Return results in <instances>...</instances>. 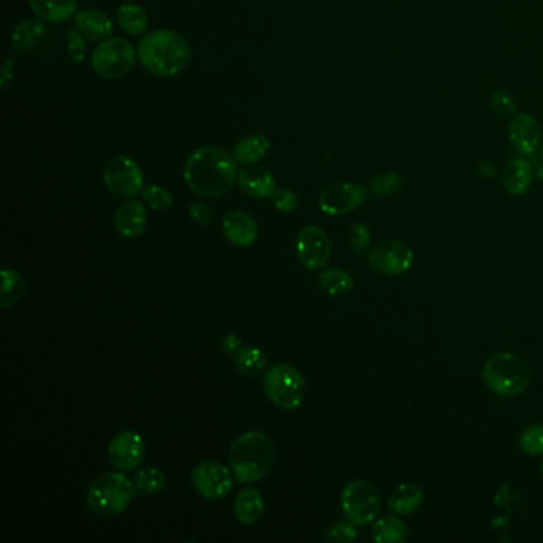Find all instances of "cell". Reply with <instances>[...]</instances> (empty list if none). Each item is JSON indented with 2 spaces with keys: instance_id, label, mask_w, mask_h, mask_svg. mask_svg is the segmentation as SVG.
<instances>
[{
  "instance_id": "obj_21",
  "label": "cell",
  "mask_w": 543,
  "mask_h": 543,
  "mask_svg": "<svg viewBox=\"0 0 543 543\" xmlns=\"http://www.w3.org/2000/svg\"><path fill=\"white\" fill-rule=\"evenodd\" d=\"M75 26L88 41H106L114 31L112 20L99 10H87L75 16Z\"/></svg>"
},
{
  "instance_id": "obj_4",
  "label": "cell",
  "mask_w": 543,
  "mask_h": 543,
  "mask_svg": "<svg viewBox=\"0 0 543 543\" xmlns=\"http://www.w3.org/2000/svg\"><path fill=\"white\" fill-rule=\"evenodd\" d=\"M484 386L499 397H517L529 388L530 369L515 352H497L480 373Z\"/></svg>"
},
{
  "instance_id": "obj_31",
  "label": "cell",
  "mask_w": 543,
  "mask_h": 543,
  "mask_svg": "<svg viewBox=\"0 0 543 543\" xmlns=\"http://www.w3.org/2000/svg\"><path fill=\"white\" fill-rule=\"evenodd\" d=\"M133 482L137 488V492H142V494H158L166 488L164 472L154 465H147V467H141L137 470Z\"/></svg>"
},
{
  "instance_id": "obj_7",
  "label": "cell",
  "mask_w": 543,
  "mask_h": 543,
  "mask_svg": "<svg viewBox=\"0 0 543 543\" xmlns=\"http://www.w3.org/2000/svg\"><path fill=\"white\" fill-rule=\"evenodd\" d=\"M135 64V47L120 37L102 42L91 56L94 72L108 80H117L125 77L127 72L133 70Z\"/></svg>"
},
{
  "instance_id": "obj_38",
  "label": "cell",
  "mask_w": 543,
  "mask_h": 543,
  "mask_svg": "<svg viewBox=\"0 0 543 543\" xmlns=\"http://www.w3.org/2000/svg\"><path fill=\"white\" fill-rule=\"evenodd\" d=\"M271 200H273L275 208L277 209L279 212H284V214H292V212H295L298 204H300V200H298L295 192L290 190V188H276V192L273 193V196H271Z\"/></svg>"
},
{
  "instance_id": "obj_28",
  "label": "cell",
  "mask_w": 543,
  "mask_h": 543,
  "mask_svg": "<svg viewBox=\"0 0 543 543\" xmlns=\"http://www.w3.org/2000/svg\"><path fill=\"white\" fill-rule=\"evenodd\" d=\"M47 33V27L39 20L21 21L16 26L12 39V47L14 51H26L31 48L37 47L41 43L43 35Z\"/></svg>"
},
{
  "instance_id": "obj_40",
  "label": "cell",
  "mask_w": 543,
  "mask_h": 543,
  "mask_svg": "<svg viewBox=\"0 0 543 543\" xmlns=\"http://www.w3.org/2000/svg\"><path fill=\"white\" fill-rule=\"evenodd\" d=\"M188 214L201 227H208L209 223H211V219H212L211 209L206 204H202V202H193L190 206V209H188Z\"/></svg>"
},
{
  "instance_id": "obj_11",
  "label": "cell",
  "mask_w": 543,
  "mask_h": 543,
  "mask_svg": "<svg viewBox=\"0 0 543 543\" xmlns=\"http://www.w3.org/2000/svg\"><path fill=\"white\" fill-rule=\"evenodd\" d=\"M367 188L360 183L342 182L325 188L319 196V208L323 214L338 215L351 214L352 211L360 208L367 201Z\"/></svg>"
},
{
  "instance_id": "obj_6",
  "label": "cell",
  "mask_w": 543,
  "mask_h": 543,
  "mask_svg": "<svg viewBox=\"0 0 543 543\" xmlns=\"http://www.w3.org/2000/svg\"><path fill=\"white\" fill-rule=\"evenodd\" d=\"M263 390L269 402L281 409H296L306 396L302 371L290 363H276L263 373Z\"/></svg>"
},
{
  "instance_id": "obj_22",
  "label": "cell",
  "mask_w": 543,
  "mask_h": 543,
  "mask_svg": "<svg viewBox=\"0 0 543 543\" xmlns=\"http://www.w3.org/2000/svg\"><path fill=\"white\" fill-rule=\"evenodd\" d=\"M424 492L419 486L413 483L398 484L390 492L389 509L397 515H411L423 505Z\"/></svg>"
},
{
  "instance_id": "obj_34",
  "label": "cell",
  "mask_w": 543,
  "mask_h": 543,
  "mask_svg": "<svg viewBox=\"0 0 543 543\" xmlns=\"http://www.w3.org/2000/svg\"><path fill=\"white\" fill-rule=\"evenodd\" d=\"M144 202L154 211H166L173 206L174 196L162 185H148L141 192Z\"/></svg>"
},
{
  "instance_id": "obj_42",
  "label": "cell",
  "mask_w": 543,
  "mask_h": 543,
  "mask_svg": "<svg viewBox=\"0 0 543 543\" xmlns=\"http://www.w3.org/2000/svg\"><path fill=\"white\" fill-rule=\"evenodd\" d=\"M14 56H8L5 62H4V68H2V79H0V87H2V89H5L8 87V83L14 79Z\"/></svg>"
},
{
  "instance_id": "obj_14",
  "label": "cell",
  "mask_w": 543,
  "mask_h": 543,
  "mask_svg": "<svg viewBox=\"0 0 543 543\" xmlns=\"http://www.w3.org/2000/svg\"><path fill=\"white\" fill-rule=\"evenodd\" d=\"M108 461L115 469L131 472L141 465L145 457V443L135 430H123L108 443Z\"/></svg>"
},
{
  "instance_id": "obj_30",
  "label": "cell",
  "mask_w": 543,
  "mask_h": 543,
  "mask_svg": "<svg viewBox=\"0 0 543 543\" xmlns=\"http://www.w3.org/2000/svg\"><path fill=\"white\" fill-rule=\"evenodd\" d=\"M317 284L327 295L332 296L346 295L354 289L352 276L349 275L348 271L340 268L323 271L317 277Z\"/></svg>"
},
{
  "instance_id": "obj_27",
  "label": "cell",
  "mask_w": 543,
  "mask_h": 543,
  "mask_svg": "<svg viewBox=\"0 0 543 543\" xmlns=\"http://www.w3.org/2000/svg\"><path fill=\"white\" fill-rule=\"evenodd\" d=\"M2 290H0V306L12 308L26 295V279L20 271L5 268L2 271Z\"/></svg>"
},
{
  "instance_id": "obj_32",
  "label": "cell",
  "mask_w": 543,
  "mask_h": 543,
  "mask_svg": "<svg viewBox=\"0 0 543 543\" xmlns=\"http://www.w3.org/2000/svg\"><path fill=\"white\" fill-rule=\"evenodd\" d=\"M403 188L402 175L397 173H386V174L378 175L371 183H370V193H373L379 198H389L400 192Z\"/></svg>"
},
{
  "instance_id": "obj_23",
  "label": "cell",
  "mask_w": 543,
  "mask_h": 543,
  "mask_svg": "<svg viewBox=\"0 0 543 543\" xmlns=\"http://www.w3.org/2000/svg\"><path fill=\"white\" fill-rule=\"evenodd\" d=\"M269 141L267 136L262 133H252V135L244 136L241 141L238 142L233 150V156L239 164H257L268 154Z\"/></svg>"
},
{
  "instance_id": "obj_9",
  "label": "cell",
  "mask_w": 543,
  "mask_h": 543,
  "mask_svg": "<svg viewBox=\"0 0 543 543\" xmlns=\"http://www.w3.org/2000/svg\"><path fill=\"white\" fill-rule=\"evenodd\" d=\"M104 183L117 198H133L144 190V174L137 162L120 154L115 156L104 169Z\"/></svg>"
},
{
  "instance_id": "obj_2",
  "label": "cell",
  "mask_w": 543,
  "mask_h": 543,
  "mask_svg": "<svg viewBox=\"0 0 543 543\" xmlns=\"http://www.w3.org/2000/svg\"><path fill=\"white\" fill-rule=\"evenodd\" d=\"M137 56L142 68L154 77H173L187 68L192 60V48L183 35L156 29L142 37Z\"/></svg>"
},
{
  "instance_id": "obj_24",
  "label": "cell",
  "mask_w": 543,
  "mask_h": 543,
  "mask_svg": "<svg viewBox=\"0 0 543 543\" xmlns=\"http://www.w3.org/2000/svg\"><path fill=\"white\" fill-rule=\"evenodd\" d=\"M29 5L41 20L50 23L68 21L77 12V0H29Z\"/></svg>"
},
{
  "instance_id": "obj_8",
  "label": "cell",
  "mask_w": 543,
  "mask_h": 543,
  "mask_svg": "<svg viewBox=\"0 0 543 543\" xmlns=\"http://www.w3.org/2000/svg\"><path fill=\"white\" fill-rule=\"evenodd\" d=\"M379 494L373 484L365 480H354L344 486L342 509L346 520L356 526L373 523L379 513Z\"/></svg>"
},
{
  "instance_id": "obj_35",
  "label": "cell",
  "mask_w": 543,
  "mask_h": 543,
  "mask_svg": "<svg viewBox=\"0 0 543 543\" xmlns=\"http://www.w3.org/2000/svg\"><path fill=\"white\" fill-rule=\"evenodd\" d=\"M491 106L502 117H513L518 110L517 98L509 89H497L491 94Z\"/></svg>"
},
{
  "instance_id": "obj_1",
  "label": "cell",
  "mask_w": 543,
  "mask_h": 543,
  "mask_svg": "<svg viewBox=\"0 0 543 543\" xmlns=\"http://www.w3.org/2000/svg\"><path fill=\"white\" fill-rule=\"evenodd\" d=\"M233 154L217 145L198 148L188 156L183 179L188 188L204 198H220L229 193L238 179Z\"/></svg>"
},
{
  "instance_id": "obj_16",
  "label": "cell",
  "mask_w": 543,
  "mask_h": 543,
  "mask_svg": "<svg viewBox=\"0 0 543 543\" xmlns=\"http://www.w3.org/2000/svg\"><path fill=\"white\" fill-rule=\"evenodd\" d=\"M223 235L236 248H248L252 246L258 238V225L254 217L242 212V211H231L225 214L221 220Z\"/></svg>"
},
{
  "instance_id": "obj_37",
  "label": "cell",
  "mask_w": 543,
  "mask_h": 543,
  "mask_svg": "<svg viewBox=\"0 0 543 543\" xmlns=\"http://www.w3.org/2000/svg\"><path fill=\"white\" fill-rule=\"evenodd\" d=\"M349 242L357 254L367 252L371 244V229H369V225L363 221H356L349 233Z\"/></svg>"
},
{
  "instance_id": "obj_17",
  "label": "cell",
  "mask_w": 543,
  "mask_h": 543,
  "mask_svg": "<svg viewBox=\"0 0 543 543\" xmlns=\"http://www.w3.org/2000/svg\"><path fill=\"white\" fill-rule=\"evenodd\" d=\"M114 227L121 238L135 239L141 236L147 227V211L144 202L131 200L121 204L114 215Z\"/></svg>"
},
{
  "instance_id": "obj_15",
  "label": "cell",
  "mask_w": 543,
  "mask_h": 543,
  "mask_svg": "<svg viewBox=\"0 0 543 543\" xmlns=\"http://www.w3.org/2000/svg\"><path fill=\"white\" fill-rule=\"evenodd\" d=\"M509 139L518 154H536L542 145V131L538 121L532 115H513L509 123Z\"/></svg>"
},
{
  "instance_id": "obj_13",
  "label": "cell",
  "mask_w": 543,
  "mask_h": 543,
  "mask_svg": "<svg viewBox=\"0 0 543 543\" xmlns=\"http://www.w3.org/2000/svg\"><path fill=\"white\" fill-rule=\"evenodd\" d=\"M296 257L304 268L323 269L332 257V241L319 227H306L296 238Z\"/></svg>"
},
{
  "instance_id": "obj_20",
  "label": "cell",
  "mask_w": 543,
  "mask_h": 543,
  "mask_svg": "<svg viewBox=\"0 0 543 543\" xmlns=\"http://www.w3.org/2000/svg\"><path fill=\"white\" fill-rule=\"evenodd\" d=\"M532 179H534V173L526 160L513 158L503 166V188L510 195H524L532 185Z\"/></svg>"
},
{
  "instance_id": "obj_25",
  "label": "cell",
  "mask_w": 543,
  "mask_h": 543,
  "mask_svg": "<svg viewBox=\"0 0 543 543\" xmlns=\"http://www.w3.org/2000/svg\"><path fill=\"white\" fill-rule=\"evenodd\" d=\"M371 538L378 543H405L409 538L408 526L396 515L379 518L371 528Z\"/></svg>"
},
{
  "instance_id": "obj_43",
  "label": "cell",
  "mask_w": 543,
  "mask_h": 543,
  "mask_svg": "<svg viewBox=\"0 0 543 543\" xmlns=\"http://www.w3.org/2000/svg\"><path fill=\"white\" fill-rule=\"evenodd\" d=\"M540 473H542V478H543V463H542V469H540Z\"/></svg>"
},
{
  "instance_id": "obj_41",
  "label": "cell",
  "mask_w": 543,
  "mask_h": 543,
  "mask_svg": "<svg viewBox=\"0 0 543 543\" xmlns=\"http://www.w3.org/2000/svg\"><path fill=\"white\" fill-rule=\"evenodd\" d=\"M242 348V342L236 333H227L221 336L220 349L225 356L235 357L236 352Z\"/></svg>"
},
{
  "instance_id": "obj_5",
  "label": "cell",
  "mask_w": 543,
  "mask_h": 543,
  "mask_svg": "<svg viewBox=\"0 0 543 543\" xmlns=\"http://www.w3.org/2000/svg\"><path fill=\"white\" fill-rule=\"evenodd\" d=\"M137 488L121 470L104 472L93 480L87 492L88 509L98 517H114L129 507Z\"/></svg>"
},
{
  "instance_id": "obj_26",
  "label": "cell",
  "mask_w": 543,
  "mask_h": 543,
  "mask_svg": "<svg viewBox=\"0 0 543 543\" xmlns=\"http://www.w3.org/2000/svg\"><path fill=\"white\" fill-rule=\"evenodd\" d=\"M233 362L236 370L248 378L263 375L268 370V357L255 346H242L233 357Z\"/></svg>"
},
{
  "instance_id": "obj_39",
  "label": "cell",
  "mask_w": 543,
  "mask_h": 543,
  "mask_svg": "<svg viewBox=\"0 0 543 543\" xmlns=\"http://www.w3.org/2000/svg\"><path fill=\"white\" fill-rule=\"evenodd\" d=\"M87 37L81 34L79 29H69L68 41H69V56L75 64H81L83 61L87 60L88 47Z\"/></svg>"
},
{
  "instance_id": "obj_10",
  "label": "cell",
  "mask_w": 543,
  "mask_h": 543,
  "mask_svg": "<svg viewBox=\"0 0 543 543\" xmlns=\"http://www.w3.org/2000/svg\"><path fill=\"white\" fill-rule=\"evenodd\" d=\"M190 480L200 496L208 501H217L229 496V491L233 490L235 475L231 469L225 467L223 463L202 461L193 467Z\"/></svg>"
},
{
  "instance_id": "obj_12",
  "label": "cell",
  "mask_w": 543,
  "mask_h": 543,
  "mask_svg": "<svg viewBox=\"0 0 543 543\" xmlns=\"http://www.w3.org/2000/svg\"><path fill=\"white\" fill-rule=\"evenodd\" d=\"M413 262V250L398 241L379 242L369 254L370 267L384 276L405 275Z\"/></svg>"
},
{
  "instance_id": "obj_3",
  "label": "cell",
  "mask_w": 543,
  "mask_h": 543,
  "mask_svg": "<svg viewBox=\"0 0 543 543\" xmlns=\"http://www.w3.org/2000/svg\"><path fill=\"white\" fill-rule=\"evenodd\" d=\"M275 463V446L268 435L248 430L231 443L229 465L238 483H257L265 478Z\"/></svg>"
},
{
  "instance_id": "obj_29",
  "label": "cell",
  "mask_w": 543,
  "mask_h": 543,
  "mask_svg": "<svg viewBox=\"0 0 543 543\" xmlns=\"http://www.w3.org/2000/svg\"><path fill=\"white\" fill-rule=\"evenodd\" d=\"M118 26L129 35H141L148 26L147 12L133 2H126L117 12Z\"/></svg>"
},
{
  "instance_id": "obj_19",
  "label": "cell",
  "mask_w": 543,
  "mask_h": 543,
  "mask_svg": "<svg viewBox=\"0 0 543 543\" xmlns=\"http://www.w3.org/2000/svg\"><path fill=\"white\" fill-rule=\"evenodd\" d=\"M233 511L238 523L250 524L258 523L265 511V501H263L262 492L255 488H246L238 492L235 503H233Z\"/></svg>"
},
{
  "instance_id": "obj_33",
  "label": "cell",
  "mask_w": 543,
  "mask_h": 543,
  "mask_svg": "<svg viewBox=\"0 0 543 543\" xmlns=\"http://www.w3.org/2000/svg\"><path fill=\"white\" fill-rule=\"evenodd\" d=\"M520 448L528 456H543V424H530L523 430Z\"/></svg>"
},
{
  "instance_id": "obj_36",
  "label": "cell",
  "mask_w": 543,
  "mask_h": 543,
  "mask_svg": "<svg viewBox=\"0 0 543 543\" xmlns=\"http://www.w3.org/2000/svg\"><path fill=\"white\" fill-rule=\"evenodd\" d=\"M359 526L354 523H351L349 520L346 521H340V523L333 524L327 534H325V540L329 543H351L356 540L359 536Z\"/></svg>"
},
{
  "instance_id": "obj_44",
  "label": "cell",
  "mask_w": 543,
  "mask_h": 543,
  "mask_svg": "<svg viewBox=\"0 0 543 543\" xmlns=\"http://www.w3.org/2000/svg\"><path fill=\"white\" fill-rule=\"evenodd\" d=\"M542 158H543V142H542Z\"/></svg>"
},
{
  "instance_id": "obj_18",
  "label": "cell",
  "mask_w": 543,
  "mask_h": 543,
  "mask_svg": "<svg viewBox=\"0 0 543 543\" xmlns=\"http://www.w3.org/2000/svg\"><path fill=\"white\" fill-rule=\"evenodd\" d=\"M238 187L244 195L250 196L254 200H265L273 196L276 192V181L268 169L262 166L248 164V168L241 169L238 173Z\"/></svg>"
}]
</instances>
